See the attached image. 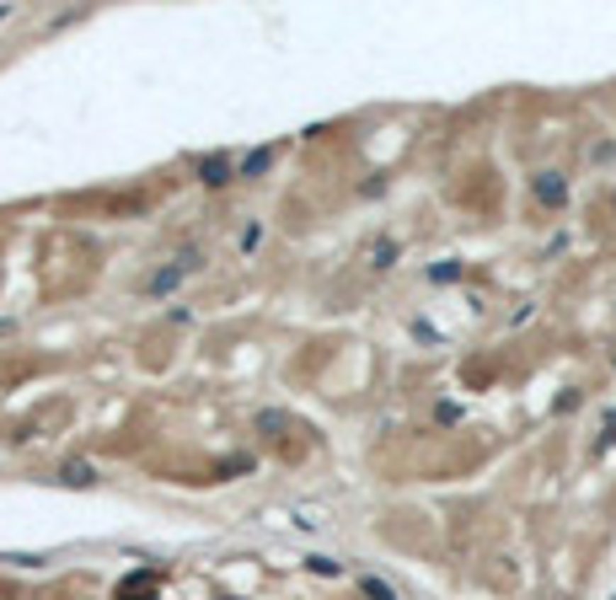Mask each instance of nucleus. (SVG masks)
<instances>
[{"label": "nucleus", "instance_id": "obj_2", "mask_svg": "<svg viewBox=\"0 0 616 600\" xmlns=\"http://www.w3.org/2000/svg\"><path fill=\"white\" fill-rule=\"evenodd\" d=\"M536 199H542V204H563V199H568V182L557 177V172H542V177H536Z\"/></svg>", "mask_w": 616, "mask_h": 600}, {"label": "nucleus", "instance_id": "obj_7", "mask_svg": "<svg viewBox=\"0 0 616 600\" xmlns=\"http://www.w3.org/2000/svg\"><path fill=\"white\" fill-rule=\"evenodd\" d=\"M391 257H397V247H391V241H381V247L370 252V263H375V268H391Z\"/></svg>", "mask_w": 616, "mask_h": 600}, {"label": "nucleus", "instance_id": "obj_9", "mask_svg": "<svg viewBox=\"0 0 616 600\" xmlns=\"http://www.w3.org/2000/svg\"><path fill=\"white\" fill-rule=\"evenodd\" d=\"M456 274H461V263H439V268H435V274H429V279H439V284H450V279H456Z\"/></svg>", "mask_w": 616, "mask_h": 600}, {"label": "nucleus", "instance_id": "obj_4", "mask_svg": "<svg viewBox=\"0 0 616 600\" xmlns=\"http://www.w3.org/2000/svg\"><path fill=\"white\" fill-rule=\"evenodd\" d=\"M268 167H274V150H252V156L242 161V177H263Z\"/></svg>", "mask_w": 616, "mask_h": 600}, {"label": "nucleus", "instance_id": "obj_8", "mask_svg": "<svg viewBox=\"0 0 616 600\" xmlns=\"http://www.w3.org/2000/svg\"><path fill=\"white\" fill-rule=\"evenodd\" d=\"M311 568H316V574H332V579L343 574V563H332V557H311Z\"/></svg>", "mask_w": 616, "mask_h": 600}, {"label": "nucleus", "instance_id": "obj_1", "mask_svg": "<svg viewBox=\"0 0 616 600\" xmlns=\"http://www.w3.org/2000/svg\"><path fill=\"white\" fill-rule=\"evenodd\" d=\"M198 182L225 188V182H230V156H220V150H215V156H204V161H198Z\"/></svg>", "mask_w": 616, "mask_h": 600}, {"label": "nucleus", "instance_id": "obj_3", "mask_svg": "<svg viewBox=\"0 0 616 600\" xmlns=\"http://www.w3.org/2000/svg\"><path fill=\"white\" fill-rule=\"evenodd\" d=\"M182 279H188V274H182V268H161V274H156V279H150V284H145V295H172V289H177Z\"/></svg>", "mask_w": 616, "mask_h": 600}, {"label": "nucleus", "instance_id": "obj_5", "mask_svg": "<svg viewBox=\"0 0 616 600\" xmlns=\"http://www.w3.org/2000/svg\"><path fill=\"white\" fill-rule=\"evenodd\" d=\"M65 482H75V488H91V467H86V461H70V467H65Z\"/></svg>", "mask_w": 616, "mask_h": 600}, {"label": "nucleus", "instance_id": "obj_6", "mask_svg": "<svg viewBox=\"0 0 616 600\" xmlns=\"http://www.w3.org/2000/svg\"><path fill=\"white\" fill-rule=\"evenodd\" d=\"M359 584H364V595H370V600H397V595H391V584H386V579H375V574H364Z\"/></svg>", "mask_w": 616, "mask_h": 600}]
</instances>
